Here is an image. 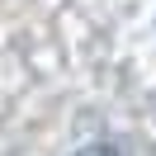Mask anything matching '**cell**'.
I'll use <instances>...</instances> for the list:
<instances>
[{
    "label": "cell",
    "instance_id": "6da1fadb",
    "mask_svg": "<svg viewBox=\"0 0 156 156\" xmlns=\"http://www.w3.org/2000/svg\"><path fill=\"white\" fill-rule=\"evenodd\" d=\"M76 156H118V151H114V147H109V142H95V147H80Z\"/></svg>",
    "mask_w": 156,
    "mask_h": 156
}]
</instances>
